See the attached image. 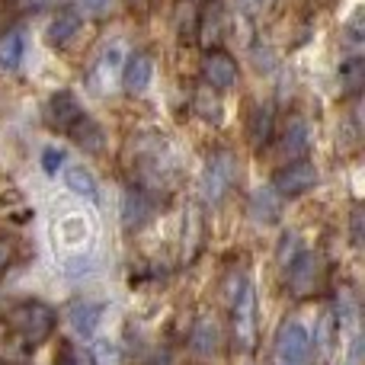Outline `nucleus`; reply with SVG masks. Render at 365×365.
Masks as SVG:
<instances>
[{"instance_id": "c756f323", "label": "nucleus", "mask_w": 365, "mask_h": 365, "mask_svg": "<svg viewBox=\"0 0 365 365\" xmlns=\"http://www.w3.org/2000/svg\"><path fill=\"white\" fill-rule=\"evenodd\" d=\"M353 244L362 247V205L353 208Z\"/></svg>"}, {"instance_id": "7ed1b4c3", "label": "nucleus", "mask_w": 365, "mask_h": 365, "mask_svg": "<svg viewBox=\"0 0 365 365\" xmlns=\"http://www.w3.org/2000/svg\"><path fill=\"white\" fill-rule=\"evenodd\" d=\"M257 289L253 282L240 272L237 289L231 292V336L234 349L240 353H253L257 349Z\"/></svg>"}, {"instance_id": "393cba45", "label": "nucleus", "mask_w": 365, "mask_h": 365, "mask_svg": "<svg viewBox=\"0 0 365 365\" xmlns=\"http://www.w3.org/2000/svg\"><path fill=\"white\" fill-rule=\"evenodd\" d=\"M346 45H349V58L359 55V45H362V13H356L346 26Z\"/></svg>"}, {"instance_id": "20e7f679", "label": "nucleus", "mask_w": 365, "mask_h": 365, "mask_svg": "<svg viewBox=\"0 0 365 365\" xmlns=\"http://www.w3.org/2000/svg\"><path fill=\"white\" fill-rule=\"evenodd\" d=\"M237 180V158L231 151H212L199 177V195L205 205H218Z\"/></svg>"}, {"instance_id": "6ab92c4d", "label": "nucleus", "mask_w": 365, "mask_h": 365, "mask_svg": "<svg viewBox=\"0 0 365 365\" xmlns=\"http://www.w3.org/2000/svg\"><path fill=\"white\" fill-rule=\"evenodd\" d=\"M68 138H74L77 145H81L83 151H90V154H100L103 145H106V132H103V125L96 119H90L87 113L77 119V125L68 132Z\"/></svg>"}, {"instance_id": "0eeeda50", "label": "nucleus", "mask_w": 365, "mask_h": 365, "mask_svg": "<svg viewBox=\"0 0 365 365\" xmlns=\"http://www.w3.org/2000/svg\"><path fill=\"white\" fill-rule=\"evenodd\" d=\"M317 182H321L317 164L304 158V160H289L282 170H276L269 189L279 195V199H302V195L311 192Z\"/></svg>"}, {"instance_id": "412c9836", "label": "nucleus", "mask_w": 365, "mask_h": 365, "mask_svg": "<svg viewBox=\"0 0 365 365\" xmlns=\"http://www.w3.org/2000/svg\"><path fill=\"white\" fill-rule=\"evenodd\" d=\"M279 208H282V199H279L272 189H259L250 199V218L257 225H269V221L279 218Z\"/></svg>"}, {"instance_id": "39448f33", "label": "nucleus", "mask_w": 365, "mask_h": 365, "mask_svg": "<svg viewBox=\"0 0 365 365\" xmlns=\"http://www.w3.org/2000/svg\"><path fill=\"white\" fill-rule=\"evenodd\" d=\"M314 340L308 327L298 321H282L272 336V365H311Z\"/></svg>"}, {"instance_id": "a211bd4d", "label": "nucleus", "mask_w": 365, "mask_h": 365, "mask_svg": "<svg viewBox=\"0 0 365 365\" xmlns=\"http://www.w3.org/2000/svg\"><path fill=\"white\" fill-rule=\"evenodd\" d=\"M26 58V32L23 29H6L0 36V71H19Z\"/></svg>"}, {"instance_id": "cd10ccee", "label": "nucleus", "mask_w": 365, "mask_h": 365, "mask_svg": "<svg viewBox=\"0 0 365 365\" xmlns=\"http://www.w3.org/2000/svg\"><path fill=\"white\" fill-rule=\"evenodd\" d=\"M58 0H13L19 13H42V10H51Z\"/></svg>"}, {"instance_id": "f3484780", "label": "nucleus", "mask_w": 365, "mask_h": 365, "mask_svg": "<svg viewBox=\"0 0 365 365\" xmlns=\"http://www.w3.org/2000/svg\"><path fill=\"white\" fill-rule=\"evenodd\" d=\"M272 132H276V109L269 103H259L250 113V122H247V141L259 151L272 141Z\"/></svg>"}, {"instance_id": "bb28decb", "label": "nucleus", "mask_w": 365, "mask_h": 365, "mask_svg": "<svg viewBox=\"0 0 365 365\" xmlns=\"http://www.w3.org/2000/svg\"><path fill=\"white\" fill-rule=\"evenodd\" d=\"M58 167H64V151H58V148H45V154H42V170L48 173V177H55Z\"/></svg>"}, {"instance_id": "f8f14e48", "label": "nucleus", "mask_w": 365, "mask_h": 365, "mask_svg": "<svg viewBox=\"0 0 365 365\" xmlns=\"http://www.w3.org/2000/svg\"><path fill=\"white\" fill-rule=\"evenodd\" d=\"M221 349V327L215 314H199V321L189 330V353L202 362H212Z\"/></svg>"}, {"instance_id": "2eb2a0df", "label": "nucleus", "mask_w": 365, "mask_h": 365, "mask_svg": "<svg viewBox=\"0 0 365 365\" xmlns=\"http://www.w3.org/2000/svg\"><path fill=\"white\" fill-rule=\"evenodd\" d=\"M154 215V195H148L145 189H128L125 199H122V221H125L128 231H138L151 221Z\"/></svg>"}, {"instance_id": "ddd939ff", "label": "nucleus", "mask_w": 365, "mask_h": 365, "mask_svg": "<svg viewBox=\"0 0 365 365\" xmlns=\"http://www.w3.org/2000/svg\"><path fill=\"white\" fill-rule=\"evenodd\" d=\"M119 81H122V87H125V93H132V96L145 93L154 81V58L148 55V51H135V55H128L125 64H122Z\"/></svg>"}, {"instance_id": "9b49d317", "label": "nucleus", "mask_w": 365, "mask_h": 365, "mask_svg": "<svg viewBox=\"0 0 365 365\" xmlns=\"http://www.w3.org/2000/svg\"><path fill=\"white\" fill-rule=\"evenodd\" d=\"M103 314H106V304L103 302H93V298H74V302H68V308H64V321L71 324V330H74L77 336H93L96 327L103 324Z\"/></svg>"}, {"instance_id": "b1692460", "label": "nucleus", "mask_w": 365, "mask_h": 365, "mask_svg": "<svg viewBox=\"0 0 365 365\" xmlns=\"http://www.w3.org/2000/svg\"><path fill=\"white\" fill-rule=\"evenodd\" d=\"M298 247H302V237H298L295 231L282 234V240H279V263H282V266H289L292 259H295L298 253H302V250H298Z\"/></svg>"}, {"instance_id": "4be33fe9", "label": "nucleus", "mask_w": 365, "mask_h": 365, "mask_svg": "<svg viewBox=\"0 0 365 365\" xmlns=\"http://www.w3.org/2000/svg\"><path fill=\"white\" fill-rule=\"evenodd\" d=\"M192 113L199 115L202 122H212V125H218L221 115H225V109H221V100H218V90H212V87L195 90V96H192Z\"/></svg>"}, {"instance_id": "2f4dec72", "label": "nucleus", "mask_w": 365, "mask_h": 365, "mask_svg": "<svg viewBox=\"0 0 365 365\" xmlns=\"http://www.w3.org/2000/svg\"><path fill=\"white\" fill-rule=\"evenodd\" d=\"M240 4H244L250 13H257V10H263V6L269 4V0H240Z\"/></svg>"}, {"instance_id": "7c9ffc66", "label": "nucleus", "mask_w": 365, "mask_h": 365, "mask_svg": "<svg viewBox=\"0 0 365 365\" xmlns=\"http://www.w3.org/2000/svg\"><path fill=\"white\" fill-rule=\"evenodd\" d=\"M125 4H128V6H132V10H135V13H138V16H145V13H148V10H151V0H125Z\"/></svg>"}, {"instance_id": "f257e3e1", "label": "nucleus", "mask_w": 365, "mask_h": 365, "mask_svg": "<svg viewBox=\"0 0 365 365\" xmlns=\"http://www.w3.org/2000/svg\"><path fill=\"white\" fill-rule=\"evenodd\" d=\"M128 154H132V177L138 182V189H145L148 195H158L170 186L173 151L164 135H138V138H132Z\"/></svg>"}, {"instance_id": "a878e982", "label": "nucleus", "mask_w": 365, "mask_h": 365, "mask_svg": "<svg viewBox=\"0 0 365 365\" xmlns=\"http://www.w3.org/2000/svg\"><path fill=\"white\" fill-rule=\"evenodd\" d=\"M77 6H81L87 16H106L115 6V0H77Z\"/></svg>"}, {"instance_id": "423d86ee", "label": "nucleus", "mask_w": 365, "mask_h": 365, "mask_svg": "<svg viewBox=\"0 0 365 365\" xmlns=\"http://www.w3.org/2000/svg\"><path fill=\"white\" fill-rule=\"evenodd\" d=\"M285 282H289V292L292 298L304 302V298L317 295L324 285V276H327V263L317 250H302L289 266H285Z\"/></svg>"}, {"instance_id": "f03ea898", "label": "nucleus", "mask_w": 365, "mask_h": 365, "mask_svg": "<svg viewBox=\"0 0 365 365\" xmlns=\"http://www.w3.org/2000/svg\"><path fill=\"white\" fill-rule=\"evenodd\" d=\"M6 327L19 336L23 346L36 349L51 340V334L58 327V311L51 304L38 302V298H26V302H16L6 311Z\"/></svg>"}, {"instance_id": "4468645a", "label": "nucleus", "mask_w": 365, "mask_h": 365, "mask_svg": "<svg viewBox=\"0 0 365 365\" xmlns=\"http://www.w3.org/2000/svg\"><path fill=\"white\" fill-rule=\"evenodd\" d=\"M308 148H311L308 119H304V115H289V122H285V128H282V145H279V151L289 160H304Z\"/></svg>"}, {"instance_id": "c85d7f7f", "label": "nucleus", "mask_w": 365, "mask_h": 365, "mask_svg": "<svg viewBox=\"0 0 365 365\" xmlns=\"http://www.w3.org/2000/svg\"><path fill=\"white\" fill-rule=\"evenodd\" d=\"M13 257H16V247H13V240L0 234V272H4L6 266L13 263Z\"/></svg>"}, {"instance_id": "5701e85b", "label": "nucleus", "mask_w": 365, "mask_h": 365, "mask_svg": "<svg viewBox=\"0 0 365 365\" xmlns=\"http://www.w3.org/2000/svg\"><path fill=\"white\" fill-rule=\"evenodd\" d=\"M362 83H365V61H362V55L346 58V61L340 64V87L346 90L349 96H356L362 90Z\"/></svg>"}, {"instance_id": "aec40b11", "label": "nucleus", "mask_w": 365, "mask_h": 365, "mask_svg": "<svg viewBox=\"0 0 365 365\" xmlns=\"http://www.w3.org/2000/svg\"><path fill=\"white\" fill-rule=\"evenodd\" d=\"M64 186H68L74 195H81V199H90V202H96V195H100L96 177L83 164H68V167H64Z\"/></svg>"}, {"instance_id": "9d476101", "label": "nucleus", "mask_w": 365, "mask_h": 365, "mask_svg": "<svg viewBox=\"0 0 365 365\" xmlns=\"http://www.w3.org/2000/svg\"><path fill=\"white\" fill-rule=\"evenodd\" d=\"M122 64H125V45H122L119 38H113V42H106L100 48V55H96V61H93V71H90V81H93V87L100 90V93H106V90L113 87V81L122 74Z\"/></svg>"}, {"instance_id": "6e6552de", "label": "nucleus", "mask_w": 365, "mask_h": 365, "mask_svg": "<svg viewBox=\"0 0 365 365\" xmlns=\"http://www.w3.org/2000/svg\"><path fill=\"white\" fill-rule=\"evenodd\" d=\"M199 68H202V81H205V87H212V90H231L240 77L237 58L225 48H208L205 55H202Z\"/></svg>"}, {"instance_id": "dca6fc26", "label": "nucleus", "mask_w": 365, "mask_h": 365, "mask_svg": "<svg viewBox=\"0 0 365 365\" xmlns=\"http://www.w3.org/2000/svg\"><path fill=\"white\" fill-rule=\"evenodd\" d=\"M81 26H83L81 13H74V10L55 13V16L48 19V26H45V42H48L51 48H64V45H71L77 38Z\"/></svg>"}, {"instance_id": "1a4fd4ad", "label": "nucleus", "mask_w": 365, "mask_h": 365, "mask_svg": "<svg viewBox=\"0 0 365 365\" xmlns=\"http://www.w3.org/2000/svg\"><path fill=\"white\" fill-rule=\"evenodd\" d=\"M42 115H45V125L48 128L68 135L71 128L77 125V119L83 115V106H81V100H77L74 90H55V93L45 100Z\"/></svg>"}]
</instances>
